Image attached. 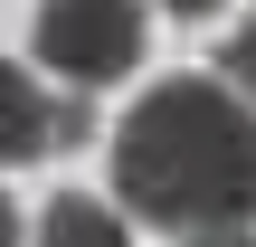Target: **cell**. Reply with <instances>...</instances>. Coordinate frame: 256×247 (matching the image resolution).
<instances>
[{
	"label": "cell",
	"instance_id": "cell-1",
	"mask_svg": "<svg viewBox=\"0 0 256 247\" xmlns=\"http://www.w3.org/2000/svg\"><path fill=\"white\" fill-rule=\"evenodd\" d=\"M114 190L152 228L256 219V105L228 76H162L114 124Z\"/></svg>",
	"mask_w": 256,
	"mask_h": 247
},
{
	"label": "cell",
	"instance_id": "cell-2",
	"mask_svg": "<svg viewBox=\"0 0 256 247\" xmlns=\"http://www.w3.org/2000/svg\"><path fill=\"white\" fill-rule=\"evenodd\" d=\"M28 48H38V67L57 86L95 95V86L133 76V57H142V0H38Z\"/></svg>",
	"mask_w": 256,
	"mask_h": 247
},
{
	"label": "cell",
	"instance_id": "cell-3",
	"mask_svg": "<svg viewBox=\"0 0 256 247\" xmlns=\"http://www.w3.org/2000/svg\"><path fill=\"white\" fill-rule=\"evenodd\" d=\"M86 133H95V114H86L76 86L48 95L28 67L0 57V171H10V162H48V152H66V143H86Z\"/></svg>",
	"mask_w": 256,
	"mask_h": 247
},
{
	"label": "cell",
	"instance_id": "cell-4",
	"mask_svg": "<svg viewBox=\"0 0 256 247\" xmlns=\"http://www.w3.org/2000/svg\"><path fill=\"white\" fill-rule=\"evenodd\" d=\"M38 247H133V238H124V219H114L104 200L66 190V200H48V219H38Z\"/></svg>",
	"mask_w": 256,
	"mask_h": 247
},
{
	"label": "cell",
	"instance_id": "cell-5",
	"mask_svg": "<svg viewBox=\"0 0 256 247\" xmlns=\"http://www.w3.org/2000/svg\"><path fill=\"white\" fill-rule=\"evenodd\" d=\"M218 76H228V86H238V95H247V105H256V10H247V19H238V38L218 48Z\"/></svg>",
	"mask_w": 256,
	"mask_h": 247
},
{
	"label": "cell",
	"instance_id": "cell-6",
	"mask_svg": "<svg viewBox=\"0 0 256 247\" xmlns=\"http://www.w3.org/2000/svg\"><path fill=\"white\" fill-rule=\"evenodd\" d=\"M190 247H256V238H247V228H200Z\"/></svg>",
	"mask_w": 256,
	"mask_h": 247
},
{
	"label": "cell",
	"instance_id": "cell-7",
	"mask_svg": "<svg viewBox=\"0 0 256 247\" xmlns=\"http://www.w3.org/2000/svg\"><path fill=\"white\" fill-rule=\"evenodd\" d=\"M162 10H171V19H209L218 0H162Z\"/></svg>",
	"mask_w": 256,
	"mask_h": 247
},
{
	"label": "cell",
	"instance_id": "cell-8",
	"mask_svg": "<svg viewBox=\"0 0 256 247\" xmlns=\"http://www.w3.org/2000/svg\"><path fill=\"white\" fill-rule=\"evenodd\" d=\"M0 247H19V209H10V200H0Z\"/></svg>",
	"mask_w": 256,
	"mask_h": 247
}]
</instances>
